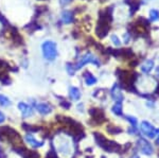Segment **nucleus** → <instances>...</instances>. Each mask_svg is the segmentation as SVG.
Instances as JSON below:
<instances>
[{
	"instance_id": "obj_28",
	"label": "nucleus",
	"mask_w": 159,
	"mask_h": 158,
	"mask_svg": "<svg viewBox=\"0 0 159 158\" xmlns=\"http://www.w3.org/2000/svg\"><path fill=\"white\" fill-rule=\"evenodd\" d=\"M4 119H6V117H4V115L1 113V111H0V123H1V122H3L4 121Z\"/></svg>"
},
{
	"instance_id": "obj_6",
	"label": "nucleus",
	"mask_w": 159,
	"mask_h": 158,
	"mask_svg": "<svg viewBox=\"0 0 159 158\" xmlns=\"http://www.w3.org/2000/svg\"><path fill=\"white\" fill-rule=\"evenodd\" d=\"M87 64H94L96 66H100V62H99L98 58L94 56V55H92L91 53H87V54H85L81 60L79 61V63L76 64V65H73L74 70L76 71V70L81 69L82 67H84V66L87 65Z\"/></svg>"
},
{
	"instance_id": "obj_8",
	"label": "nucleus",
	"mask_w": 159,
	"mask_h": 158,
	"mask_svg": "<svg viewBox=\"0 0 159 158\" xmlns=\"http://www.w3.org/2000/svg\"><path fill=\"white\" fill-rule=\"evenodd\" d=\"M14 151L19 154L20 156H22V158H39V154L37 152L34 151H29L24 147H18L16 149H14Z\"/></svg>"
},
{
	"instance_id": "obj_3",
	"label": "nucleus",
	"mask_w": 159,
	"mask_h": 158,
	"mask_svg": "<svg viewBox=\"0 0 159 158\" xmlns=\"http://www.w3.org/2000/svg\"><path fill=\"white\" fill-rule=\"evenodd\" d=\"M43 54L46 60L48 61H54L55 57L57 56V49H56L55 43L47 40L42 45Z\"/></svg>"
},
{
	"instance_id": "obj_12",
	"label": "nucleus",
	"mask_w": 159,
	"mask_h": 158,
	"mask_svg": "<svg viewBox=\"0 0 159 158\" xmlns=\"http://www.w3.org/2000/svg\"><path fill=\"white\" fill-rule=\"evenodd\" d=\"M36 111L40 115H48L52 111V107L47 103H40L36 105Z\"/></svg>"
},
{
	"instance_id": "obj_22",
	"label": "nucleus",
	"mask_w": 159,
	"mask_h": 158,
	"mask_svg": "<svg viewBox=\"0 0 159 158\" xmlns=\"http://www.w3.org/2000/svg\"><path fill=\"white\" fill-rule=\"evenodd\" d=\"M126 120L132 124V127L134 129H137V119L133 116H126Z\"/></svg>"
},
{
	"instance_id": "obj_10",
	"label": "nucleus",
	"mask_w": 159,
	"mask_h": 158,
	"mask_svg": "<svg viewBox=\"0 0 159 158\" xmlns=\"http://www.w3.org/2000/svg\"><path fill=\"white\" fill-rule=\"evenodd\" d=\"M110 95H111L112 99H114L115 101H117V102H121L123 100L122 91H121V89H120L118 84H115V85L112 86L111 90H110Z\"/></svg>"
},
{
	"instance_id": "obj_5",
	"label": "nucleus",
	"mask_w": 159,
	"mask_h": 158,
	"mask_svg": "<svg viewBox=\"0 0 159 158\" xmlns=\"http://www.w3.org/2000/svg\"><path fill=\"white\" fill-rule=\"evenodd\" d=\"M139 129H140L141 134H142L143 136L148 137V138H151V139L156 138V136H157V134H158V129L148 121L141 122Z\"/></svg>"
},
{
	"instance_id": "obj_23",
	"label": "nucleus",
	"mask_w": 159,
	"mask_h": 158,
	"mask_svg": "<svg viewBox=\"0 0 159 158\" xmlns=\"http://www.w3.org/2000/svg\"><path fill=\"white\" fill-rule=\"evenodd\" d=\"M108 132L110 134L115 135V134H118V133H121L122 129H119V127H116V126H108Z\"/></svg>"
},
{
	"instance_id": "obj_18",
	"label": "nucleus",
	"mask_w": 159,
	"mask_h": 158,
	"mask_svg": "<svg viewBox=\"0 0 159 158\" xmlns=\"http://www.w3.org/2000/svg\"><path fill=\"white\" fill-rule=\"evenodd\" d=\"M111 111H112V113H114L115 115H117V116H122L123 111H122V104H121V102H117V103L115 104L114 106H112Z\"/></svg>"
},
{
	"instance_id": "obj_11",
	"label": "nucleus",
	"mask_w": 159,
	"mask_h": 158,
	"mask_svg": "<svg viewBox=\"0 0 159 158\" xmlns=\"http://www.w3.org/2000/svg\"><path fill=\"white\" fill-rule=\"evenodd\" d=\"M25 140L28 142L29 144H31L32 147H40L43 146V141H38V140H36L34 138V136H32V135L28 134L25 136Z\"/></svg>"
},
{
	"instance_id": "obj_25",
	"label": "nucleus",
	"mask_w": 159,
	"mask_h": 158,
	"mask_svg": "<svg viewBox=\"0 0 159 158\" xmlns=\"http://www.w3.org/2000/svg\"><path fill=\"white\" fill-rule=\"evenodd\" d=\"M67 71H68L69 74H71V75L74 73V71H75V70H74V67H73L72 64H68V65H67Z\"/></svg>"
},
{
	"instance_id": "obj_13",
	"label": "nucleus",
	"mask_w": 159,
	"mask_h": 158,
	"mask_svg": "<svg viewBox=\"0 0 159 158\" xmlns=\"http://www.w3.org/2000/svg\"><path fill=\"white\" fill-rule=\"evenodd\" d=\"M154 68V61L153 60H148L141 65V71L143 73H150L152 69Z\"/></svg>"
},
{
	"instance_id": "obj_29",
	"label": "nucleus",
	"mask_w": 159,
	"mask_h": 158,
	"mask_svg": "<svg viewBox=\"0 0 159 158\" xmlns=\"http://www.w3.org/2000/svg\"><path fill=\"white\" fill-rule=\"evenodd\" d=\"M0 158H7V155L3 154V152L0 150Z\"/></svg>"
},
{
	"instance_id": "obj_24",
	"label": "nucleus",
	"mask_w": 159,
	"mask_h": 158,
	"mask_svg": "<svg viewBox=\"0 0 159 158\" xmlns=\"http://www.w3.org/2000/svg\"><path fill=\"white\" fill-rule=\"evenodd\" d=\"M110 38H111L112 43H114V44L116 45V46H120V45H121V42H120V39L116 36V35H112V36L110 37Z\"/></svg>"
},
{
	"instance_id": "obj_4",
	"label": "nucleus",
	"mask_w": 159,
	"mask_h": 158,
	"mask_svg": "<svg viewBox=\"0 0 159 158\" xmlns=\"http://www.w3.org/2000/svg\"><path fill=\"white\" fill-rule=\"evenodd\" d=\"M109 30V15L106 13H103L102 17L100 18V21L97 27V34L99 37H104L108 33Z\"/></svg>"
},
{
	"instance_id": "obj_20",
	"label": "nucleus",
	"mask_w": 159,
	"mask_h": 158,
	"mask_svg": "<svg viewBox=\"0 0 159 158\" xmlns=\"http://www.w3.org/2000/svg\"><path fill=\"white\" fill-rule=\"evenodd\" d=\"M150 18H151V20H153V21H157V20H159V12L157 10H151Z\"/></svg>"
},
{
	"instance_id": "obj_27",
	"label": "nucleus",
	"mask_w": 159,
	"mask_h": 158,
	"mask_svg": "<svg viewBox=\"0 0 159 158\" xmlns=\"http://www.w3.org/2000/svg\"><path fill=\"white\" fill-rule=\"evenodd\" d=\"M61 4V6H66V4H68L69 2H71V0H60Z\"/></svg>"
},
{
	"instance_id": "obj_31",
	"label": "nucleus",
	"mask_w": 159,
	"mask_h": 158,
	"mask_svg": "<svg viewBox=\"0 0 159 158\" xmlns=\"http://www.w3.org/2000/svg\"><path fill=\"white\" fill-rule=\"evenodd\" d=\"M156 76H158V78H159V66L156 68Z\"/></svg>"
},
{
	"instance_id": "obj_7",
	"label": "nucleus",
	"mask_w": 159,
	"mask_h": 158,
	"mask_svg": "<svg viewBox=\"0 0 159 158\" xmlns=\"http://www.w3.org/2000/svg\"><path fill=\"white\" fill-rule=\"evenodd\" d=\"M137 147L139 150L140 153H142L143 155H147V156H150V155L153 154L154 149L151 144L150 141H148L145 138H139L137 141Z\"/></svg>"
},
{
	"instance_id": "obj_14",
	"label": "nucleus",
	"mask_w": 159,
	"mask_h": 158,
	"mask_svg": "<svg viewBox=\"0 0 159 158\" xmlns=\"http://www.w3.org/2000/svg\"><path fill=\"white\" fill-rule=\"evenodd\" d=\"M73 20V14L70 11H65L61 14V21L64 24H71Z\"/></svg>"
},
{
	"instance_id": "obj_19",
	"label": "nucleus",
	"mask_w": 159,
	"mask_h": 158,
	"mask_svg": "<svg viewBox=\"0 0 159 158\" xmlns=\"http://www.w3.org/2000/svg\"><path fill=\"white\" fill-rule=\"evenodd\" d=\"M25 131L29 132V133H35V132L39 131V127L38 126H33V125H29V124H22Z\"/></svg>"
},
{
	"instance_id": "obj_32",
	"label": "nucleus",
	"mask_w": 159,
	"mask_h": 158,
	"mask_svg": "<svg viewBox=\"0 0 159 158\" xmlns=\"http://www.w3.org/2000/svg\"><path fill=\"white\" fill-rule=\"evenodd\" d=\"M136 158H139V157H136Z\"/></svg>"
},
{
	"instance_id": "obj_1",
	"label": "nucleus",
	"mask_w": 159,
	"mask_h": 158,
	"mask_svg": "<svg viewBox=\"0 0 159 158\" xmlns=\"http://www.w3.org/2000/svg\"><path fill=\"white\" fill-rule=\"evenodd\" d=\"M93 136H94V139H96V142L99 144V147H102V149L105 150V151L115 153L120 150V146L117 143V142L106 139L103 135H101L99 133H94Z\"/></svg>"
},
{
	"instance_id": "obj_17",
	"label": "nucleus",
	"mask_w": 159,
	"mask_h": 158,
	"mask_svg": "<svg viewBox=\"0 0 159 158\" xmlns=\"http://www.w3.org/2000/svg\"><path fill=\"white\" fill-rule=\"evenodd\" d=\"M90 114L93 116L94 120H98V121H103L104 120V115L101 111H100V109H91Z\"/></svg>"
},
{
	"instance_id": "obj_26",
	"label": "nucleus",
	"mask_w": 159,
	"mask_h": 158,
	"mask_svg": "<svg viewBox=\"0 0 159 158\" xmlns=\"http://www.w3.org/2000/svg\"><path fill=\"white\" fill-rule=\"evenodd\" d=\"M3 76H4V78H1V79H0V81H1V82L3 83L4 85H7V84H10L11 81H10L9 76H7V75H3Z\"/></svg>"
},
{
	"instance_id": "obj_16",
	"label": "nucleus",
	"mask_w": 159,
	"mask_h": 158,
	"mask_svg": "<svg viewBox=\"0 0 159 158\" xmlns=\"http://www.w3.org/2000/svg\"><path fill=\"white\" fill-rule=\"evenodd\" d=\"M84 75H85V76H84V79H85V83H86V85L91 86V85H93V84H96V83H97V79H96V76L92 75L91 73L87 72L86 74H84Z\"/></svg>"
},
{
	"instance_id": "obj_21",
	"label": "nucleus",
	"mask_w": 159,
	"mask_h": 158,
	"mask_svg": "<svg viewBox=\"0 0 159 158\" xmlns=\"http://www.w3.org/2000/svg\"><path fill=\"white\" fill-rule=\"evenodd\" d=\"M0 105H2V106H9V105H11V101H10L9 99L7 98V97L0 95Z\"/></svg>"
},
{
	"instance_id": "obj_2",
	"label": "nucleus",
	"mask_w": 159,
	"mask_h": 158,
	"mask_svg": "<svg viewBox=\"0 0 159 158\" xmlns=\"http://www.w3.org/2000/svg\"><path fill=\"white\" fill-rule=\"evenodd\" d=\"M0 139H7L12 143H20L19 134L10 126L0 127Z\"/></svg>"
},
{
	"instance_id": "obj_9",
	"label": "nucleus",
	"mask_w": 159,
	"mask_h": 158,
	"mask_svg": "<svg viewBox=\"0 0 159 158\" xmlns=\"http://www.w3.org/2000/svg\"><path fill=\"white\" fill-rule=\"evenodd\" d=\"M18 108H19L20 113H21L24 118H28V117H31L33 115V108L27 103L20 102V103L18 104Z\"/></svg>"
},
{
	"instance_id": "obj_30",
	"label": "nucleus",
	"mask_w": 159,
	"mask_h": 158,
	"mask_svg": "<svg viewBox=\"0 0 159 158\" xmlns=\"http://www.w3.org/2000/svg\"><path fill=\"white\" fill-rule=\"evenodd\" d=\"M156 144H158V146H159V131H158L157 136H156Z\"/></svg>"
},
{
	"instance_id": "obj_15",
	"label": "nucleus",
	"mask_w": 159,
	"mask_h": 158,
	"mask_svg": "<svg viewBox=\"0 0 159 158\" xmlns=\"http://www.w3.org/2000/svg\"><path fill=\"white\" fill-rule=\"evenodd\" d=\"M69 96H70V98L72 99V100L78 101L80 100V98H81V91L76 87H71L70 91H69Z\"/></svg>"
}]
</instances>
